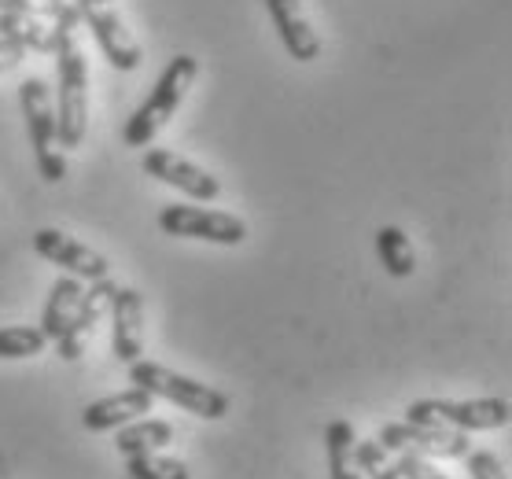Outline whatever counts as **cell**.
Returning <instances> with one entry per match:
<instances>
[{"mask_svg": "<svg viewBox=\"0 0 512 479\" xmlns=\"http://www.w3.org/2000/svg\"><path fill=\"white\" fill-rule=\"evenodd\" d=\"M152 406H155V395H148L144 387H126V391H118V395L89 402L82 413V428L85 432H115L122 424L137 421L144 413H152Z\"/></svg>", "mask_w": 512, "mask_h": 479, "instance_id": "obj_13", "label": "cell"}, {"mask_svg": "<svg viewBox=\"0 0 512 479\" xmlns=\"http://www.w3.org/2000/svg\"><path fill=\"white\" fill-rule=\"evenodd\" d=\"M376 255L384 262V269L391 277H413V269H417V255H413V244H409V236L398 229V225H384L380 233H376Z\"/></svg>", "mask_w": 512, "mask_h": 479, "instance_id": "obj_19", "label": "cell"}, {"mask_svg": "<svg viewBox=\"0 0 512 479\" xmlns=\"http://www.w3.org/2000/svg\"><path fill=\"white\" fill-rule=\"evenodd\" d=\"M159 225L170 236H185V240H207V244L236 247L247 240V225L236 214L225 211H207V207H188V203H174L159 211Z\"/></svg>", "mask_w": 512, "mask_h": 479, "instance_id": "obj_6", "label": "cell"}, {"mask_svg": "<svg viewBox=\"0 0 512 479\" xmlns=\"http://www.w3.org/2000/svg\"><path fill=\"white\" fill-rule=\"evenodd\" d=\"M19 107H23L26 118V137H30V148H34L37 174L45 177L48 185H59L67 177V159H63L56 141V107H52L48 85L41 78H26L19 85Z\"/></svg>", "mask_w": 512, "mask_h": 479, "instance_id": "obj_5", "label": "cell"}, {"mask_svg": "<svg viewBox=\"0 0 512 479\" xmlns=\"http://www.w3.org/2000/svg\"><path fill=\"white\" fill-rule=\"evenodd\" d=\"M262 4H266L269 19L277 26L288 56L299 59V63H314L321 56V37L314 34V26L306 23L303 4L299 0H262Z\"/></svg>", "mask_w": 512, "mask_h": 479, "instance_id": "obj_14", "label": "cell"}, {"mask_svg": "<svg viewBox=\"0 0 512 479\" xmlns=\"http://www.w3.org/2000/svg\"><path fill=\"white\" fill-rule=\"evenodd\" d=\"M174 424L170 421H159V417H148V421H129L122 428H115V446L118 454H144V450H163V446L174 443Z\"/></svg>", "mask_w": 512, "mask_h": 479, "instance_id": "obj_15", "label": "cell"}, {"mask_svg": "<svg viewBox=\"0 0 512 479\" xmlns=\"http://www.w3.org/2000/svg\"><path fill=\"white\" fill-rule=\"evenodd\" d=\"M56 74V141L59 148H82L85 126H89V71H85V56L70 26H59Z\"/></svg>", "mask_w": 512, "mask_h": 479, "instance_id": "obj_1", "label": "cell"}, {"mask_svg": "<svg viewBox=\"0 0 512 479\" xmlns=\"http://www.w3.org/2000/svg\"><path fill=\"white\" fill-rule=\"evenodd\" d=\"M115 281H93L89 284V292H82V299H78V306H74V314H70L67 328L59 332L56 339V351L63 362H78L85 351V339L93 336V328L100 325V317H104V310L111 306V299H115Z\"/></svg>", "mask_w": 512, "mask_h": 479, "instance_id": "obj_10", "label": "cell"}, {"mask_svg": "<svg viewBox=\"0 0 512 479\" xmlns=\"http://www.w3.org/2000/svg\"><path fill=\"white\" fill-rule=\"evenodd\" d=\"M45 332L37 325H8L0 328V358H37L45 351Z\"/></svg>", "mask_w": 512, "mask_h": 479, "instance_id": "obj_22", "label": "cell"}, {"mask_svg": "<svg viewBox=\"0 0 512 479\" xmlns=\"http://www.w3.org/2000/svg\"><path fill=\"white\" fill-rule=\"evenodd\" d=\"M78 12H82V23L93 30L96 45H100V52L107 56V63L122 74L137 71L144 56H140V45L126 30V23L118 19V12H111L104 4H89V8H78Z\"/></svg>", "mask_w": 512, "mask_h": 479, "instance_id": "obj_11", "label": "cell"}, {"mask_svg": "<svg viewBox=\"0 0 512 479\" xmlns=\"http://www.w3.org/2000/svg\"><path fill=\"white\" fill-rule=\"evenodd\" d=\"M82 281L78 277H56V284L48 288V303H45V317H41V332H45V339H59V332L67 328L70 314H74V306H78V299H82Z\"/></svg>", "mask_w": 512, "mask_h": 479, "instance_id": "obj_18", "label": "cell"}, {"mask_svg": "<svg viewBox=\"0 0 512 479\" xmlns=\"http://www.w3.org/2000/svg\"><path fill=\"white\" fill-rule=\"evenodd\" d=\"M0 12L34 15V19H45L52 26H70V30H78V23H82L78 4H70V0H0Z\"/></svg>", "mask_w": 512, "mask_h": 479, "instance_id": "obj_20", "label": "cell"}, {"mask_svg": "<svg viewBox=\"0 0 512 479\" xmlns=\"http://www.w3.org/2000/svg\"><path fill=\"white\" fill-rule=\"evenodd\" d=\"M140 170L155 181H163V185L177 188V192H185L188 199H199V203H214V199L222 196V181L214 174H207L203 166L188 163L181 155L166 152V148H148L144 159H140Z\"/></svg>", "mask_w": 512, "mask_h": 479, "instance_id": "obj_8", "label": "cell"}, {"mask_svg": "<svg viewBox=\"0 0 512 479\" xmlns=\"http://www.w3.org/2000/svg\"><path fill=\"white\" fill-rule=\"evenodd\" d=\"M78 8H89V4H107V0H74Z\"/></svg>", "mask_w": 512, "mask_h": 479, "instance_id": "obj_27", "label": "cell"}, {"mask_svg": "<svg viewBox=\"0 0 512 479\" xmlns=\"http://www.w3.org/2000/svg\"><path fill=\"white\" fill-rule=\"evenodd\" d=\"M376 443L384 446V450H409V454H420V457H465L472 450L465 432H454V428H428V424H413V421H402V424H384L380 432H376Z\"/></svg>", "mask_w": 512, "mask_h": 479, "instance_id": "obj_7", "label": "cell"}, {"mask_svg": "<svg viewBox=\"0 0 512 479\" xmlns=\"http://www.w3.org/2000/svg\"><path fill=\"white\" fill-rule=\"evenodd\" d=\"M354 424L350 421H332L325 428V461H328V479H361L358 461H354Z\"/></svg>", "mask_w": 512, "mask_h": 479, "instance_id": "obj_17", "label": "cell"}, {"mask_svg": "<svg viewBox=\"0 0 512 479\" xmlns=\"http://www.w3.org/2000/svg\"><path fill=\"white\" fill-rule=\"evenodd\" d=\"M199 63L196 56H177L166 63V71L159 74L155 89L148 93V100L129 115L126 129H122V144L126 148H148L159 137V129L177 115V107L185 100L188 85L196 82Z\"/></svg>", "mask_w": 512, "mask_h": 479, "instance_id": "obj_2", "label": "cell"}, {"mask_svg": "<svg viewBox=\"0 0 512 479\" xmlns=\"http://www.w3.org/2000/svg\"><path fill=\"white\" fill-rule=\"evenodd\" d=\"M406 421L428 428H454V432H494L512 421L509 398H420L406 406Z\"/></svg>", "mask_w": 512, "mask_h": 479, "instance_id": "obj_4", "label": "cell"}, {"mask_svg": "<svg viewBox=\"0 0 512 479\" xmlns=\"http://www.w3.org/2000/svg\"><path fill=\"white\" fill-rule=\"evenodd\" d=\"M34 251L48 262H56L59 269H67L70 277L78 281H104L111 273V262H107L100 251H93L89 244H78L74 236L59 233V229H37L34 233Z\"/></svg>", "mask_w": 512, "mask_h": 479, "instance_id": "obj_9", "label": "cell"}, {"mask_svg": "<svg viewBox=\"0 0 512 479\" xmlns=\"http://www.w3.org/2000/svg\"><path fill=\"white\" fill-rule=\"evenodd\" d=\"M129 380H133V387H144L148 395L166 398V402L188 409L192 417H203V421H222L225 413H229V395H222L218 387L210 384H199L192 376L174 373V369H166L159 362L137 358V362L129 365Z\"/></svg>", "mask_w": 512, "mask_h": 479, "instance_id": "obj_3", "label": "cell"}, {"mask_svg": "<svg viewBox=\"0 0 512 479\" xmlns=\"http://www.w3.org/2000/svg\"><path fill=\"white\" fill-rule=\"evenodd\" d=\"M0 37H12V41L26 45V52H56L59 26L45 23V19H34V15L0 12Z\"/></svg>", "mask_w": 512, "mask_h": 479, "instance_id": "obj_16", "label": "cell"}, {"mask_svg": "<svg viewBox=\"0 0 512 479\" xmlns=\"http://www.w3.org/2000/svg\"><path fill=\"white\" fill-rule=\"evenodd\" d=\"M23 59H26V45H19V41H12V37H0V74L19 67Z\"/></svg>", "mask_w": 512, "mask_h": 479, "instance_id": "obj_26", "label": "cell"}, {"mask_svg": "<svg viewBox=\"0 0 512 479\" xmlns=\"http://www.w3.org/2000/svg\"><path fill=\"white\" fill-rule=\"evenodd\" d=\"M398 476L402 479H446L439 468L431 465L428 457H420V454H409V450H402L398 454Z\"/></svg>", "mask_w": 512, "mask_h": 479, "instance_id": "obj_25", "label": "cell"}, {"mask_svg": "<svg viewBox=\"0 0 512 479\" xmlns=\"http://www.w3.org/2000/svg\"><path fill=\"white\" fill-rule=\"evenodd\" d=\"M126 476L129 479H192L185 461L166 457L159 450H144V454L126 457Z\"/></svg>", "mask_w": 512, "mask_h": 479, "instance_id": "obj_21", "label": "cell"}, {"mask_svg": "<svg viewBox=\"0 0 512 479\" xmlns=\"http://www.w3.org/2000/svg\"><path fill=\"white\" fill-rule=\"evenodd\" d=\"M107 310H111V354L122 365H133L144 354V299L137 288H115Z\"/></svg>", "mask_w": 512, "mask_h": 479, "instance_id": "obj_12", "label": "cell"}, {"mask_svg": "<svg viewBox=\"0 0 512 479\" xmlns=\"http://www.w3.org/2000/svg\"><path fill=\"white\" fill-rule=\"evenodd\" d=\"M354 461H358V472H365L369 479H402L395 465H387V450L376 439H358Z\"/></svg>", "mask_w": 512, "mask_h": 479, "instance_id": "obj_23", "label": "cell"}, {"mask_svg": "<svg viewBox=\"0 0 512 479\" xmlns=\"http://www.w3.org/2000/svg\"><path fill=\"white\" fill-rule=\"evenodd\" d=\"M465 465H468V476L472 479H509V472H505V465H501L498 454H490V450H468L465 454Z\"/></svg>", "mask_w": 512, "mask_h": 479, "instance_id": "obj_24", "label": "cell"}]
</instances>
